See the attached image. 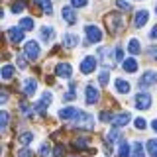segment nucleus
Listing matches in <instances>:
<instances>
[{
    "label": "nucleus",
    "mask_w": 157,
    "mask_h": 157,
    "mask_svg": "<svg viewBox=\"0 0 157 157\" xmlns=\"http://www.w3.org/2000/svg\"><path fill=\"white\" fill-rule=\"evenodd\" d=\"M85 33H86V45L102 41V32H100V28H98V26H92V24H88V26L85 28Z\"/></svg>",
    "instance_id": "nucleus-1"
},
{
    "label": "nucleus",
    "mask_w": 157,
    "mask_h": 157,
    "mask_svg": "<svg viewBox=\"0 0 157 157\" xmlns=\"http://www.w3.org/2000/svg\"><path fill=\"white\" fill-rule=\"evenodd\" d=\"M96 65H98V57H92V55H86L85 59L81 61V73L82 75H90L92 71L96 69Z\"/></svg>",
    "instance_id": "nucleus-2"
},
{
    "label": "nucleus",
    "mask_w": 157,
    "mask_h": 157,
    "mask_svg": "<svg viewBox=\"0 0 157 157\" xmlns=\"http://www.w3.org/2000/svg\"><path fill=\"white\" fill-rule=\"evenodd\" d=\"M136 108L137 110H147V108H151V94L149 92L144 90L136 96Z\"/></svg>",
    "instance_id": "nucleus-3"
},
{
    "label": "nucleus",
    "mask_w": 157,
    "mask_h": 157,
    "mask_svg": "<svg viewBox=\"0 0 157 157\" xmlns=\"http://www.w3.org/2000/svg\"><path fill=\"white\" fill-rule=\"evenodd\" d=\"M26 57L29 59V61H36V59L39 57V43L37 41H26Z\"/></svg>",
    "instance_id": "nucleus-4"
},
{
    "label": "nucleus",
    "mask_w": 157,
    "mask_h": 157,
    "mask_svg": "<svg viewBox=\"0 0 157 157\" xmlns=\"http://www.w3.org/2000/svg\"><path fill=\"white\" fill-rule=\"evenodd\" d=\"M155 82H157V73L155 71H147V73H144V77H140V86L141 88H147V86L155 85Z\"/></svg>",
    "instance_id": "nucleus-5"
},
{
    "label": "nucleus",
    "mask_w": 157,
    "mask_h": 157,
    "mask_svg": "<svg viewBox=\"0 0 157 157\" xmlns=\"http://www.w3.org/2000/svg\"><path fill=\"white\" fill-rule=\"evenodd\" d=\"M106 22H108V26H110V32H120L122 29V18H120V14H110V16H106Z\"/></svg>",
    "instance_id": "nucleus-6"
},
{
    "label": "nucleus",
    "mask_w": 157,
    "mask_h": 157,
    "mask_svg": "<svg viewBox=\"0 0 157 157\" xmlns=\"http://www.w3.org/2000/svg\"><path fill=\"white\" fill-rule=\"evenodd\" d=\"M55 75L61 77V78H71V75H73V67L69 65V63H59V65L55 67Z\"/></svg>",
    "instance_id": "nucleus-7"
},
{
    "label": "nucleus",
    "mask_w": 157,
    "mask_h": 157,
    "mask_svg": "<svg viewBox=\"0 0 157 157\" xmlns=\"http://www.w3.org/2000/svg\"><path fill=\"white\" fill-rule=\"evenodd\" d=\"M98 98H100V94H98L96 86L88 85V86H86V90H85V102H86V104H96Z\"/></svg>",
    "instance_id": "nucleus-8"
},
{
    "label": "nucleus",
    "mask_w": 157,
    "mask_h": 157,
    "mask_svg": "<svg viewBox=\"0 0 157 157\" xmlns=\"http://www.w3.org/2000/svg\"><path fill=\"white\" fill-rule=\"evenodd\" d=\"M132 120V114L130 112H120V114L114 116V120H112V124L114 128H122V126H128V122Z\"/></svg>",
    "instance_id": "nucleus-9"
},
{
    "label": "nucleus",
    "mask_w": 157,
    "mask_h": 157,
    "mask_svg": "<svg viewBox=\"0 0 157 157\" xmlns=\"http://www.w3.org/2000/svg\"><path fill=\"white\" fill-rule=\"evenodd\" d=\"M78 116V110L77 108H73V106H65V108H61V110H59V118H61V120H73V118H77Z\"/></svg>",
    "instance_id": "nucleus-10"
},
{
    "label": "nucleus",
    "mask_w": 157,
    "mask_h": 157,
    "mask_svg": "<svg viewBox=\"0 0 157 157\" xmlns=\"http://www.w3.org/2000/svg\"><path fill=\"white\" fill-rule=\"evenodd\" d=\"M147 20H149V12L147 10H137L136 12V20H134V26L136 28H144L147 24Z\"/></svg>",
    "instance_id": "nucleus-11"
},
{
    "label": "nucleus",
    "mask_w": 157,
    "mask_h": 157,
    "mask_svg": "<svg viewBox=\"0 0 157 157\" xmlns=\"http://www.w3.org/2000/svg\"><path fill=\"white\" fill-rule=\"evenodd\" d=\"M8 37H10V41L12 43H20L24 39V29L22 28H8Z\"/></svg>",
    "instance_id": "nucleus-12"
},
{
    "label": "nucleus",
    "mask_w": 157,
    "mask_h": 157,
    "mask_svg": "<svg viewBox=\"0 0 157 157\" xmlns=\"http://www.w3.org/2000/svg\"><path fill=\"white\" fill-rule=\"evenodd\" d=\"M61 16H63V20L69 24V26H73V24H77V14H75V10L73 8H69V6H65L61 10Z\"/></svg>",
    "instance_id": "nucleus-13"
},
{
    "label": "nucleus",
    "mask_w": 157,
    "mask_h": 157,
    "mask_svg": "<svg viewBox=\"0 0 157 157\" xmlns=\"http://www.w3.org/2000/svg\"><path fill=\"white\" fill-rule=\"evenodd\" d=\"M37 90V82L33 81V78H26L24 81V94L26 96H33Z\"/></svg>",
    "instance_id": "nucleus-14"
},
{
    "label": "nucleus",
    "mask_w": 157,
    "mask_h": 157,
    "mask_svg": "<svg viewBox=\"0 0 157 157\" xmlns=\"http://www.w3.org/2000/svg\"><path fill=\"white\" fill-rule=\"evenodd\" d=\"M78 126H86V128H92V116L90 114H85V112H78V116L75 118Z\"/></svg>",
    "instance_id": "nucleus-15"
},
{
    "label": "nucleus",
    "mask_w": 157,
    "mask_h": 157,
    "mask_svg": "<svg viewBox=\"0 0 157 157\" xmlns=\"http://www.w3.org/2000/svg\"><path fill=\"white\" fill-rule=\"evenodd\" d=\"M130 155H132V145L126 140H122L120 147H118V157H130Z\"/></svg>",
    "instance_id": "nucleus-16"
},
{
    "label": "nucleus",
    "mask_w": 157,
    "mask_h": 157,
    "mask_svg": "<svg viewBox=\"0 0 157 157\" xmlns=\"http://www.w3.org/2000/svg\"><path fill=\"white\" fill-rule=\"evenodd\" d=\"M114 86H116V90L118 92H122V94H128L130 92V82L128 81H124V78H116V82H114Z\"/></svg>",
    "instance_id": "nucleus-17"
},
{
    "label": "nucleus",
    "mask_w": 157,
    "mask_h": 157,
    "mask_svg": "<svg viewBox=\"0 0 157 157\" xmlns=\"http://www.w3.org/2000/svg\"><path fill=\"white\" fill-rule=\"evenodd\" d=\"M39 33H41V39H43V41H51V39L55 37V29L49 28V26H43L41 29H39Z\"/></svg>",
    "instance_id": "nucleus-18"
},
{
    "label": "nucleus",
    "mask_w": 157,
    "mask_h": 157,
    "mask_svg": "<svg viewBox=\"0 0 157 157\" xmlns=\"http://www.w3.org/2000/svg\"><path fill=\"white\" fill-rule=\"evenodd\" d=\"M122 67H124L126 73H136L137 71V61L136 59H124V61H122Z\"/></svg>",
    "instance_id": "nucleus-19"
},
{
    "label": "nucleus",
    "mask_w": 157,
    "mask_h": 157,
    "mask_svg": "<svg viewBox=\"0 0 157 157\" xmlns=\"http://www.w3.org/2000/svg\"><path fill=\"white\" fill-rule=\"evenodd\" d=\"M33 2H36L37 6L43 10V14H49V16L53 14V4L49 2V0H33Z\"/></svg>",
    "instance_id": "nucleus-20"
},
{
    "label": "nucleus",
    "mask_w": 157,
    "mask_h": 157,
    "mask_svg": "<svg viewBox=\"0 0 157 157\" xmlns=\"http://www.w3.org/2000/svg\"><path fill=\"white\" fill-rule=\"evenodd\" d=\"M128 51L132 53V55H137V53H141V45L137 39H130L128 41Z\"/></svg>",
    "instance_id": "nucleus-21"
},
{
    "label": "nucleus",
    "mask_w": 157,
    "mask_h": 157,
    "mask_svg": "<svg viewBox=\"0 0 157 157\" xmlns=\"http://www.w3.org/2000/svg\"><path fill=\"white\" fill-rule=\"evenodd\" d=\"M63 43H65L67 47H75L78 43V37L75 36V33H65V36H63Z\"/></svg>",
    "instance_id": "nucleus-22"
},
{
    "label": "nucleus",
    "mask_w": 157,
    "mask_h": 157,
    "mask_svg": "<svg viewBox=\"0 0 157 157\" xmlns=\"http://www.w3.org/2000/svg\"><path fill=\"white\" fill-rule=\"evenodd\" d=\"M33 26H36L33 18H22V20H20V28H22L24 32H29V29H33Z\"/></svg>",
    "instance_id": "nucleus-23"
},
{
    "label": "nucleus",
    "mask_w": 157,
    "mask_h": 157,
    "mask_svg": "<svg viewBox=\"0 0 157 157\" xmlns=\"http://www.w3.org/2000/svg\"><path fill=\"white\" fill-rule=\"evenodd\" d=\"M132 151H134V155H132V157H145V153H144V144H141V141H136V144L132 145Z\"/></svg>",
    "instance_id": "nucleus-24"
},
{
    "label": "nucleus",
    "mask_w": 157,
    "mask_h": 157,
    "mask_svg": "<svg viewBox=\"0 0 157 157\" xmlns=\"http://www.w3.org/2000/svg\"><path fill=\"white\" fill-rule=\"evenodd\" d=\"M147 153H149V157H157V140L147 141Z\"/></svg>",
    "instance_id": "nucleus-25"
},
{
    "label": "nucleus",
    "mask_w": 157,
    "mask_h": 157,
    "mask_svg": "<svg viewBox=\"0 0 157 157\" xmlns=\"http://www.w3.org/2000/svg\"><path fill=\"white\" fill-rule=\"evenodd\" d=\"M12 77H14V67L12 65H4L2 67V78L4 81H10Z\"/></svg>",
    "instance_id": "nucleus-26"
},
{
    "label": "nucleus",
    "mask_w": 157,
    "mask_h": 157,
    "mask_svg": "<svg viewBox=\"0 0 157 157\" xmlns=\"http://www.w3.org/2000/svg\"><path fill=\"white\" fill-rule=\"evenodd\" d=\"M18 140H20V144L28 145V144H32V141H33V134H32V132H24V134L20 136Z\"/></svg>",
    "instance_id": "nucleus-27"
},
{
    "label": "nucleus",
    "mask_w": 157,
    "mask_h": 157,
    "mask_svg": "<svg viewBox=\"0 0 157 157\" xmlns=\"http://www.w3.org/2000/svg\"><path fill=\"white\" fill-rule=\"evenodd\" d=\"M8 120H10V114H8L6 110H2V114H0V128H2V130H6Z\"/></svg>",
    "instance_id": "nucleus-28"
},
{
    "label": "nucleus",
    "mask_w": 157,
    "mask_h": 157,
    "mask_svg": "<svg viewBox=\"0 0 157 157\" xmlns=\"http://www.w3.org/2000/svg\"><path fill=\"white\" fill-rule=\"evenodd\" d=\"M116 6L120 10H124V12H130L132 10V4L128 2V0H116Z\"/></svg>",
    "instance_id": "nucleus-29"
},
{
    "label": "nucleus",
    "mask_w": 157,
    "mask_h": 157,
    "mask_svg": "<svg viewBox=\"0 0 157 157\" xmlns=\"http://www.w3.org/2000/svg\"><path fill=\"white\" fill-rule=\"evenodd\" d=\"M134 122H136V124H134V126L137 128V130H145V128H147V122L144 120V118H136V120H134Z\"/></svg>",
    "instance_id": "nucleus-30"
},
{
    "label": "nucleus",
    "mask_w": 157,
    "mask_h": 157,
    "mask_svg": "<svg viewBox=\"0 0 157 157\" xmlns=\"http://www.w3.org/2000/svg\"><path fill=\"white\" fill-rule=\"evenodd\" d=\"M108 78H110V77H108V71H102L100 75H98V81H100V85H102V86H106V85H108Z\"/></svg>",
    "instance_id": "nucleus-31"
},
{
    "label": "nucleus",
    "mask_w": 157,
    "mask_h": 157,
    "mask_svg": "<svg viewBox=\"0 0 157 157\" xmlns=\"http://www.w3.org/2000/svg\"><path fill=\"white\" fill-rule=\"evenodd\" d=\"M71 4H73V8H85L88 4V0H71Z\"/></svg>",
    "instance_id": "nucleus-32"
},
{
    "label": "nucleus",
    "mask_w": 157,
    "mask_h": 157,
    "mask_svg": "<svg viewBox=\"0 0 157 157\" xmlns=\"http://www.w3.org/2000/svg\"><path fill=\"white\" fill-rule=\"evenodd\" d=\"M24 8H26V4H24L22 0H20V2H14V6H12V12H16V14H18V12H22Z\"/></svg>",
    "instance_id": "nucleus-33"
},
{
    "label": "nucleus",
    "mask_w": 157,
    "mask_h": 157,
    "mask_svg": "<svg viewBox=\"0 0 157 157\" xmlns=\"http://www.w3.org/2000/svg\"><path fill=\"white\" fill-rule=\"evenodd\" d=\"M18 157H33V153L28 149V147H24V149H20V151H18Z\"/></svg>",
    "instance_id": "nucleus-34"
},
{
    "label": "nucleus",
    "mask_w": 157,
    "mask_h": 157,
    "mask_svg": "<svg viewBox=\"0 0 157 157\" xmlns=\"http://www.w3.org/2000/svg\"><path fill=\"white\" fill-rule=\"evenodd\" d=\"M100 120L102 122H112V120H114V116H112L110 112H102V114H100Z\"/></svg>",
    "instance_id": "nucleus-35"
},
{
    "label": "nucleus",
    "mask_w": 157,
    "mask_h": 157,
    "mask_svg": "<svg viewBox=\"0 0 157 157\" xmlns=\"http://www.w3.org/2000/svg\"><path fill=\"white\" fill-rule=\"evenodd\" d=\"M53 155H55V157H63V155H65V147H63V145H57Z\"/></svg>",
    "instance_id": "nucleus-36"
},
{
    "label": "nucleus",
    "mask_w": 157,
    "mask_h": 157,
    "mask_svg": "<svg viewBox=\"0 0 157 157\" xmlns=\"http://www.w3.org/2000/svg\"><path fill=\"white\" fill-rule=\"evenodd\" d=\"M114 55H116V59H118V61H124V51H122V47H116Z\"/></svg>",
    "instance_id": "nucleus-37"
},
{
    "label": "nucleus",
    "mask_w": 157,
    "mask_h": 157,
    "mask_svg": "<svg viewBox=\"0 0 157 157\" xmlns=\"http://www.w3.org/2000/svg\"><path fill=\"white\" fill-rule=\"evenodd\" d=\"M75 147H82L85 149V147H88V141L86 140H75Z\"/></svg>",
    "instance_id": "nucleus-38"
},
{
    "label": "nucleus",
    "mask_w": 157,
    "mask_h": 157,
    "mask_svg": "<svg viewBox=\"0 0 157 157\" xmlns=\"http://www.w3.org/2000/svg\"><path fill=\"white\" fill-rule=\"evenodd\" d=\"M116 140H118V132H116V130H112L110 134H108V141H112V144H114Z\"/></svg>",
    "instance_id": "nucleus-39"
},
{
    "label": "nucleus",
    "mask_w": 157,
    "mask_h": 157,
    "mask_svg": "<svg viewBox=\"0 0 157 157\" xmlns=\"http://www.w3.org/2000/svg\"><path fill=\"white\" fill-rule=\"evenodd\" d=\"M49 151H51V147H49L47 144H43L41 149H39V153H41V155H49Z\"/></svg>",
    "instance_id": "nucleus-40"
},
{
    "label": "nucleus",
    "mask_w": 157,
    "mask_h": 157,
    "mask_svg": "<svg viewBox=\"0 0 157 157\" xmlns=\"http://www.w3.org/2000/svg\"><path fill=\"white\" fill-rule=\"evenodd\" d=\"M75 92H65V94H63V100H75Z\"/></svg>",
    "instance_id": "nucleus-41"
},
{
    "label": "nucleus",
    "mask_w": 157,
    "mask_h": 157,
    "mask_svg": "<svg viewBox=\"0 0 157 157\" xmlns=\"http://www.w3.org/2000/svg\"><path fill=\"white\" fill-rule=\"evenodd\" d=\"M149 55L157 61V45H151V47H149Z\"/></svg>",
    "instance_id": "nucleus-42"
},
{
    "label": "nucleus",
    "mask_w": 157,
    "mask_h": 157,
    "mask_svg": "<svg viewBox=\"0 0 157 157\" xmlns=\"http://www.w3.org/2000/svg\"><path fill=\"white\" fill-rule=\"evenodd\" d=\"M149 36L153 37V39H157V28H153V29H151V33H149Z\"/></svg>",
    "instance_id": "nucleus-43"
},
{
    "label": "nucleus",
    "mask_w": 157,
    "mask_h": 157,
    "mask_svg": "<svg viewBox=\"0 0 157 157\" xmlns=\"http://www.w3.org/2000/svg\"><path fill=\"white\" fill-rule=\"evenodd\" d=\"M0 100H2V102L8 100V94H6V92H2V94H0Z\"/></svg>",
    "instance_id": "nucleus-44"
},
{
    "label": "nucleus",
    "mask_w": 157,
    "mask_h": 157,
    "mask_svg": "<svg viewBox=\"0 0 157 157\" xmlns=\"http://www.w3.org/2000/svg\"><path fill=\"white\" fill-rule=\"evenodd\" d=\"M151 128H153V130L157 132V118H155V120H151Z\"/></svg>",
    "instance_id": "nucleus-45"
}]
</instances>
